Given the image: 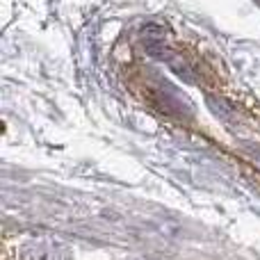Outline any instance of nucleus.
<instances>
[{
  "instance_id": "obj_1",
  "label": "nucleus",
  "mask_w": 260,
  "mask_h": 260,
  "mask_svg": "<svg viewBox=\"0 0 260 260\" xmlns=\"http://www.w3.org/2000/svg\"><path fill=\"white\" fill-rule=\"evenodd\" d=\"M21 260H67L62 244L50 240H30L21 247Z\"/></svg>"
},
{
  "instance_id": "obj_2",
  "label": "nucleus",
  "mask_w": 260,
  "mask_h": 260,
  "mask_svg": "<svg viewBox=\"0 0 260 260\" xmlns=\"http://www.w3.org/2000/svg\"><path fill=\"white\" fill-rule=\"evenodd\" d=\"M244 146L249 148L251 157H256V160H260V146H258V144H249V142H244Z\"/></svg>"
}]
</instances>
